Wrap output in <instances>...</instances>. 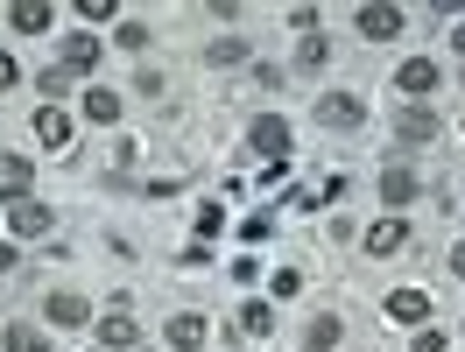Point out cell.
<instances>
[{
  "mask_svg": "<svg viewBox=\"0 0 465 352\" xmlns=\"http://www.w3.org/2000/svg\"><path fill=\"white\" fill-rule=\"evenodd\" d=\"M50 226H57V211L43 205V198H15V205H7V233H22V240H43Z\"/></svg>",
  "mask_w": 465,
  "mask_h": 352,
  "instance_id": "1",
  "label": "cell"
},
{
  "mask_svg": "<svg viewBox=\"0 0 465 352\" xmlns=\"http://www.w3.org/2000/svg\"><path fill=\"white\" fill-rule=\"evenodd\" d=\"M402 7H388V0H374V7H360V35L367 43H388V35H402Z\"/></svg>",
  "mask_w": 465,
  "mask_h": 352,
  "instance_id": "2",
  "label": "cell"
},
{
  "mask_svg": "<svg viewBox=\"0 0 465 352\" xmlns=\"http://www.w3.org/2000/svg\"><path fill=\"white\" fill-rule=\"evenodd\" d=\"M35 148H50V155L71 148V113H64V106H43V113H35Z\"/></svg>",
  "mask_w": 465,
  "mask_h": 352,
  "instance_id": "3",
  "label": "cell"
},
{
  "mask_svg": "<svg viewBox=\"0 0 465 352\" xmlns=\"http://www.w3.org/2000/svg\"><path fill=\"white\" fill-rule=\"evenodd\" d=\"M247 142L262 148L268 162H282V155H290V120H275V113H262V120H254V134H247Z\"/></svg>",
  "mask_w": 465,
  "mask_h": 352,
  "instance_id": "4",
  "label": "cell"
},
{
  "mask_svg": "<svg viewBox=\"0 0 465 352\" xmlns=\"http://www.w3.org/2000/svg\"><path fill=\"white\" fill-rule=\"evenodd\" d=\"M318 120H324V127H360L367 106H360L352 92H324V99H318Z\"/></svg>",
  "mask_w": 465,
  "mask_h": 352,
  "instance_id": "5",
  "label": "cell"
},
{
  "mask_svg": "<svg viewBox=\"0 0 465 352\" xmlns=\"http://www.w3.org/2000/svg\"><path fill=\"white\" fill-rule=\"evenodd\" d=\"M99 338H106V352H142V331H134V318H127V310L99 318Z\"/></svg>",
  "mask_w": 465,
  "mask_h": 352,
  "instance_id": "6",
  "label": "cell"
},
{
  "mask_svg": "<svg viewBox=\"0 0 465 352\" xmlns=\"http://www.w3.org/2000/svg\"><path fill=\"white\" fill-rule=\"evenodd\" d=\"M395 134H402V148H423V142H437V113H430V106H409V113L395 120Z\"/></svg>",
  "mask_w": 465,
  "mask_h": 352,
  "instance_id": "7",
  "label": "cell"
},
{
  "mask_svg": "<svg viewBox=\"0 0 465 352\" xmlns=\"http://www.w3.org/2000/svg\"><path fill=\"white\" fill-rule=\"evenodd\" d=\"M395 92H409V99H423V92H437V64H430V57H409L402 71H395Z\"/></svg>",
  "mask_w": 465,
  "mask_h": 352,
  "instance_id": "8",
  "label": "cell"
},
{
  "mask_svg": "<svg viewBox=\"0 0 465 352\" xmlns=\"http://www.w3.org/2000/svg\"><path fill=\"white\" fill-rule=\"evenodd\" d=\"M409 233H402V219H381V226H367V254L374 261H388V254H402Z\"/></svg>",
  "mask_w": 465,
  "mask_h": 352,
  "instance_id": "9",
  "label": "cell"
},
{
  "mask_svg": "<svg viewBox=\"0 0 465 352\" xmlns=\"http://www.w3.org/2000/svg\"><path fill=\"white\" fill-rule=\"evenodd\" d=\"M388 318H395V324H423V318H430V296H423V289H395V296H388Z\"/></svg>",
  "mask_w": 465,
  "mask_h": 352,
  "instance_id": "10",
  "label": "cell"
},
{
  "mask_svg": "<svg viewBox=\"0 0 465 352\" xmlns=\"http://www.w3.org/2000/svg\"><path fill=\"white\" fill-rule=\"evenodd\" d=\"M7 22H15V29H22V35H43V29H50V22H57V15H50L43 0H15V7H7Z\"/></svg>",
  "mask_w": 465,
  "mask_h": 352,
  "instance_id": "11",
  "label": "cell"
},
{
  "mask_svg": "<svg viewBox=\"0 0 465 352\" xmlns=\"http://www.w3.org/2000/svg\"><path fill=\"white\" fill-rule=\"evenodd\" d=\"M43 310H50V324H57V331H78V324L92 318V310H85V296H50Z\"/></svg>",
  "mask_w": 465,
  "mask_h": 352,
  "instance_id": "12",
  "label": "cell"
},
{
  "mask_svg": "<svg viewBox=\"0 0 465 352\" xmlns=\"http://www.w3.org/2000/svg\"><path fill=\"white\" fill-rule=\"evenodd\" d=\"M170 346H176V352H198V346H204V318L176 310V318H170Z\"/></svg>",
  "mask_w": 465,
  "mask_h": 352,
  "instance_id": "13",
  "label": "cell"
},
{
  "mask_svg": "<svg viewBox=\"0 0 465 352\" xmlns=\"http://www.w3.org/2000/svg\"><path fill=\"white\" fill-rule=\"evenodd\" d=\"M92 57H99V43H92V35H64V71H92Z\"/></svg>",
  "mask_w": 465,
  "mask_h": 352,
  "instance_id": "14",
  "label": "cell"
},
{
  "mask_svg": "<svg viewBox=\"0 0 465 352\" xmlns=\"http://www.w3.org/2000/svg\"><path fill=\"white\" fill-rule=\"evenodd\" d=\"M339 338H346V324H339V318H311V331H303V346H311V352H331Z\"/></svg>",
  "mask_w": 465,
  "mask_h": 352,
  "instance_id": "15",
  "label": "cell"
},
{
  "mask_svg": "<svg viewBox=\"0 0 465 352\" xmlns=\"http://www.w3.org/2000/svg\"><path fill=\"white\" fill-rule=\"evenodd\" d=\"M85 113L99 120V127H114V120H120V92H106V85H92V92H85Z\"/></svg>",
  "mask_w": 465,
  "mask_h": 352,
  "instance_id": "16",
  "label": "cell"
},
{
  "mask_svg": "<svg viewBox=\"0 0 465 352\" xmlns=\"http://www.w3.org/2000/svg\"><path fill=\"white\" fill-rule=\"evenodd\" d=\"M381 198H388V205H409V198H416V176H409V170H388V176H381Z\"/></svg>",
  "mask_w": 465,
  "mask_h": 352,
  "instance_id": "17",
  "label": "cell"
},
{
  "mask_svg": "<svg viewBox=\"0 0 465 352\" xmlns=\"http://www.w3.org/2000/svg\"><path fill=\"white\" fill-rule=\"evenodd\" d=\"M331 64V43L324 35H303V50H296V71H324Z\"/></svg>",
  "mask_w": 465,
  "mask_h": 352,
  "instance_id": "18",
  "label": "cell"
},
{
  "mask_svg": "<svg viewBox=\"0 0 465 352\" xmlns=\"http://www.w3.org/2000/svg\"><path fill=\"white\" fill-rule=\"evenodd\" d=\"M7 352H50V346H43L35 324H7Z\"/></svg>",
  "mask_w": 465,
  "mask_h": 352,
  "instance_id": "19",
  "label": "cell"
},
{
  "mask_svg": "<svg viewBox=\"0 0 465 352\" xmlns=\"http://www.w3.org/2000/svg\"><path fill=\"white\" fill-rule=\"evenodd\" d=\"M29 155H0V183H15V191H29Z\"/></svg>",
  "mask_w": 465,
  "mask_h": 352,
  "instance_id": "20",
  "label": "cell"
},
{
  "mask_svg": "<svg viewBox=\"0 0 465 352\" xmlns=\"http://www.w3.org/2000/svg\"><path fill=\"white\" fill-rule=\"evenodd\" d=\"M240 324L262 338V331H275V310H268V303H247V310H240Z\"/></svg>",
  "mask_w": 465,
  "mask_h": 352,
  "instance_id": "21",
  "label": "cell"
},
{
  "mask_svg": "<svg viewBox=\"0 0 465 352\" xmlns=\"http://www.w3.org/2000/svg\"><path fill=\"white\" fill-rule=\"evenodd\" d=\"M240 57H247L240 43H212V50H204V64H219V71H226V64H240Z\"/></svg>",
  "mask_w": 465,
  "mask_h": 352,
  "instance_id": "22",
  "label": "cell"
},
{
  "mask_svg": "<svg viewBox=\"0 0 465 352\" xmlns=\"http://www.w3.org/2000/svg\"><path fill=\"white\" fill-rule=\"evenodd\" d=\"M15 85H22V64L7 57V50H0V92H15Z\"/></svg>",
  "mask_w": 465,
  "mask_h": 352,
  "instance_id": "23",
  "label": "cell"
},
{
  "mask_svg": "<svg viewBox=\"0 0 465 352\" xmlns=\"http://www.w3.org/2000/svg\"><path fill=\"white\" fill-rule=\"evenodd\" d=\"M416 352H444V338H437V331H423V338H416Z\"/></svg>",
  "mask_w": 465,
  "mask_h": 352,
  "instance_id": "24",
  "label": "cell"
},
{
  "mask_svg": "<svg viewBox=\"0 0 465 352\" xmlns=\"http://www.w3.org/2000/svg\"><path fill=\"white\" fill-rule=\"evenodd\" d=\"M451 275H459V282H465V247H451Z\"/></svg>",
  "mask_w": 465,
  "mask_h": 352,
  "instance_id": "25",
  "label": "cell"
},
{
  "mask_svg": "<svg viewBox=\"0 0 465 352\" xmlns=\"http://www.w3.org/2000/svg\"><path fill=\"white\" fill-rule=\"evenodd\" d=\"M0 268H15V247H0Z\"/></svg>",
  "mask_w": 465,
  "mask_h": 352,
  "instance_id": "26",
  "label": "cell"
},
{
  "mask_svg": "<svg viewBox=\"0 0 465 352\" xmlns=\"http://www.w3.org/2000/svg\"><path fill=\"white\" fill-rule=\"evenodd\" d=\"M451 43H459V50H465V22H459V29H451Z\"/></svg>",
  "mask_w": 465,
  "mask_h": 352,
  "instance_id": "27",
  "label": "cell"
},
{
  "mask_svg": "<svg viewBox=\"0 0 465 352\" xmlns=\"http://www.w3.org/2000/svg\"><path fill=\"white\" fill-rule=\"evenodd\" d=\"M99 352H106V346H99Z\"/></svg>",
  "mask_w": 465,
  "mask_h": 352,
  "instance_id": "28",
  "label": "cell"
}]
</instances>
